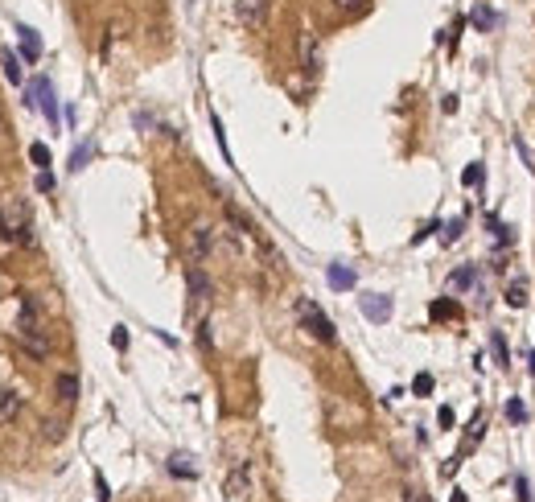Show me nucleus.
Masks as SVG:
<instances>
[{"instance_id": "1", "label": "nucleus", "mask_w": 535, "mask_h": 502, "mask_svg": "<svg viewBox=\"0 0 535 502\" xmlns=\"http://www.w3.org/2000/svg\"><path fill=\"white\" fill-rule=\"evenodd\" d=\"M12 330H16V342H21L33 358H45V350H49L45 309H41V301H37L33 293H16V321H12Z\"/></svg>"}, {"instance_id": "2", "label": "nucleus", "mask_w": 535, "mask_h": 502, "mask_svg": "<svg viewBox=\"0 0 535 502\" xmlns=\"http://www.w3.org/2000/svg\"><path fill=\"white\" fill-rule=\"evenodd\" d=\"M0 239H4V243H12V247H33V243H37L29 202H21V198L0 202Z\"/></svg>"}, {"instance_id": "3", "label": "nucleus", "mask_w": 535, "mask_h": 502, "mask_svg": "<svg viewBox=\"0 0 535 502\" xmlns=\"http://www.w3.org/2000/svg\"><path fill=\"white\" fill-rule=\"evenodd\" d=\"M301 326H305V334L309 338H317L321 346H334L338 342V330H334V321L313 305V301H301Z\"/></svg>"}, {"instance_id": "4", "label": "nucleus", "mask_w": 535, "mask_h": 502, "mask_svg": "<svg viewBox=\"0 0 535 502\" xmlns=\"http://www.w3.org/2000/svg\"><path fill=\"white\" fill-rule=\"evenodd\" d=\"M185 239H190V260H194V264H202V260L218 247V231H214L206 218H194L190 231H185Z\"/></svg>"}, {"instance_id": "5", "label": "nucleus", "mask_w": 535, "mask_h": 502, "mask_svg": "<svg viewBox=\"0 0 535 502\" xmlns=\"http://www.w3.org/2000/svg\"><path fill=\"white\" fill-rule=\"evenodd\" d=\"M358 309H363V317L375 321V326L391 321V313H396V305H391L387 293H363V297H358Z\"/></svg>"}, {"instance_id": "6", "label": "nucleus", "mask_w": 535, "mask_h": 502, "mask_svg": "<svg viewBox=\"0 0 535 502\" xmlns=\"http://www.w3.org/2000/svg\"><path fill=\"white\" fill-rule=\"evenodd\" d=\"M185 288H190V305H206V301L214 297V284H210V276L202 272V264H190V268H185Z\"/></svg>"}, {"instance_id": "7", "label": "nucleus", "mask_w": 535, "mask_h": 502, "mask_svg": "<svg viewBox=\"0 0 535 502\" xmlns=\"http://www.w3.org/2000/svg\"><path fill=\"white\" fill-rule=\"evenodd\" d=\"M29 103H37V107L45 111V119H49V124H58V99H54L49 78H33V82H29Z\"/></svg>"}, {"instance_id": "8", "label": "nucleus", "mask_w": 535, "mask_h": 502, "mask_svg": "<svg viewBox=\"0 0 535 502\" xmlns=\"http://www.w3.org/2000/svg\"><path fill=\"white\" fill-rule=\"evenodd\" d=\"M268 8H272V0H239V4H235V16H239L247 29H264Z\"/></svg>"}, {"instance_id": "9", "label": "nucleus", "mask_w": 535, "mask_h": 502, "mask_svg": "<svg viewBox=\"0 0 535 502\" xmlns=\"http://www.w3.org/2000/svg\"><path fill=\"white\" fill-rule=\"evenodd\" d=\"M297 45H301V70L313 78V74L321 70V45H317V33H309V29H305Z\"/></svg>"}, {"instance_id": "10", "label": "nucleus", "mask_w": 535, "mask_h": 502, "mask_svg": "<svg viewBox=\"0 0 535 502\" xmlns=\"http://www.w3.org/2000/svg\"><path fill=\"white\" fill-rule=\"evenodd\" d=\"M326 280H330V288H334V293H350V288L358 284V276H354V268H346V264H330V272H326Z\"/></svg>"}, {"instance_id": "11", "label": "nucleus", "mask_w": 535, "mask_h": 502, "mask_svg": "<svg viewBox=\"0 0 535 502\" xmlns=\"http://www.w3.org/2000/svg\"><path fill=\"white\" fill-rule=\"evenodd\" d=\"M54 396H58L62 404H74V400H78V375L62 371V375L54 379Z\"/></svg>"}, {"instance_id": "12", "label": "nucleus", "mask_w": 535, "mask_h": 502, "mask_svg": "<svg viewBox=\"0 0 535 502\" xmlns=\"http://www.w3.org/2000/svg\"><path fill=\"white\" fill-rule=\"evenodd\" d=\"M16 37H21V54H25L29 62H37V58H41V41H37V29H29V25H16Z\"/></svg>"}, {"instance_id": "13", "label": "nucleus", "mask_w": 535, "mask_h": 502, "mask_svg": "<svg viewBox=\"0 0 535 502\" xmlns=\"http://www.w3.org/2000/svg\"><path fill=\"white\" fill-rule=\"evenodd\" d=\"M470 25H474V29H478V33H490V29H494V25H499V12H494V8H490V4H478V8H474V12H470Z\"/></svg>"}, {"instance_id": "14", "label": "nucleus", "mask_w": 535, "mask_h": 502, "mask_svg": "<svg viewBox=\"0 0 535 502\" xmlns=\"http://www.w3.org/2000/svg\"><path fill=\"white\" fill-rule=\"evenodd\" d=\"M527 293H532L527 276H515V280L507 284V305H511V309H523V305H527Z\"/></svg>"}, {"instance_id": "15", "label": "nucleus", "mask_w": 535, "mask_h": 502, "mask_svg": "<svg viewBox=\"0 0 535 502\" xmlns=\"http://www.w3.org/2000/svg\"><path fill=\"white\" fill-rule=\"evenodd\" d=\"M21 404H25L21 391H0V424H8V420L21 412Z\"/></svg>"}, {"instance_id": "16", "label": "nucleus", "mask_w": 535, "mask_h": 502, "mask_svg": "<svg viewBox=\"0 0 535 502\" xmlns=\"http://www.w3.org/2000/svg\"><path fill=\"white\" fill-rule=\"evenodd\" d=\"M0 66H4V78H8L12 87H21V58H16L12 49H4V54H0Z\"/></svg>"}, {"instance_id": "17", "label": "nucleus", "mask_w": 535, "mask_h": 502, "mask_svg": "<svg viewBox=\"0 0 535 502\" xmlns=\"http://www.w3.org/2000/svg\"><path fill=\"white\" fill-rule=\"evenodd\" d=\"M474 280H478V268H474V264H466V268H457V272L449 276V288H453V293H462V288H470Z\"/></svg>"}, {"instance_id": "18", "label": "nucleus", "mask_w": 535, "mask_h": 502, "mask_svg": "<svg viewBox=\"0 0 535 502\" xmlns=\"http://www.w3.org/2000/svg\"><path fill=\"white\" fill-rule=\"evenodd\" d=\"M429 317H433V321H445V317H462V305H457V301H433Z\"/></svg>"}, {"instance_id": "19", "label": "nucleus", "mask_w": 535, "mask_h": 502, "mask_svg": "<svg viewBox=\"0 0 535 502\" xmlns=\"http://www.w3.org/2000/svg\"><path fill=\"white\" fill-rule=\"evenodd\" d=\"M210 128H214V140H218V148H223V161L227 165H235V157H231V148H227V132H223V119L210 111Z\"/></svg>"}, {"instance_id": "20", "label": "nucleus", "mask_w": 535, "mask_h": 502, "mask_svg": "<svg viewBox=\"0 0 535 502\" xmlns=\"http://www.w3.org/2000/svg\"><path fill=\"white\" fill-rule=\"evenodd\" d=\"M91 157H95V144L87 140V144H78V148L70 152V169H74V173H78V169H87V161H91Z\"/></svg>"}, {"instance_id": "21", "label": "nucleus", "mask_w": 535, "mask_h": 502, "mask_svg": "<svg viewBox=\"0 0 535 502\" xmlns=\"http://www.w3.org/2000/svg\"><path fill=\"white\" fill-rule=\"evenodd\" d=\"M243 486H247V461H243V466H235V470H231V478H227V494H231V499H235V494H239V490H243Z\"/></svg>"}, {"instance_id": "22", "label": "nucleus", "mask_w": 535, "mask_h": 502, "mask_svg": "<svg viewBox=\"0 0 535 502\" xmlns=\"http://www.w3.org/2000/svg\"><path fill=\"white\" fill-rule=\"evenodd\" d=\"M330 4H334V8H338L342 16H363L371 0H330Z\"/></svg>"}, {"instance_id": "23", "label": "nucleus", "mask_w": 535, "mask_h": 502, "mask_svg": "<svg viewBox=\"0 0 535 502\" xmlns=\"http://www.w3.org/2000/svg\"><path fill=\"white\" fill-rule=\"evenodd\" d=\"M462 231H466V218H453V223H445L441 239H445V243H457V239H462Z\"/></svg>"}, {"instance_id": "24", "label": "nucleus", "mask_w": 535, "mask_h": 502, "mask_svg": "<svg viewBox=\"0 0 535 502\" xmlns=\"http://www.w3.org/2000/svg\"><path fill=\"white\" fill-rule=\"evenodd\" d=\"M507 420H511V424H527V408H523V400H511V404H507Z\"/></svg>"}, {"instance_id": "25", "label": "nucleus", "mask_w": 535, "mask_h": 502, "mask_svg": "<svg viewBox=\"0 0 535 502\" xmlns=\"http://www.w3.org/2000/svg\"><path fill=\"white\" fill-rule=\"evenodd\" d=\"M29 161H33L37 169H45V165H49V148H45V144H29Z\"/></svg>"}, {"instance_id": "26", "label": "nucleus", "mask_w": 535, "mask_h": 502, "mask_svg": "<svg viewBox=\"0 0 535 502\" xmlns=\"http://www.w3.org/2000/svg\"><path fill=\"white\" fill-rule=\"evenodd\" d=\"M490 346H494V358H499V367H511V354H507V342H503V334H494V338H490Z\"/></svg>"}, {"instance_id": "27", "label": "nucleus", "mask_w": 535, "mask_h": 502, "mask_svg": "<svg viewBox=\"0 0 535 502\" xmlns=\"http://www.w3.org/2000/svg\"><path fill=\"white\" fill-rule=\"evenodd\" d=\"M433 387H437V383H433V375H429V371L412 379V391H416V396H433Z\"/></svg>"}, {"instance_id": "28", "label": "nucleus", "mask_w": 535, "mask_h": 502, "mask_svg": "<svg viewBox=\"0 0 535 502\" xmlns=\"http://www.w3.org/2000/svg\"><path fill=\"white\" fill-rule=\"evenodd\" d=\"M185 461H190V457H169V470H173L177 478H194L198 470H194V466H185Z\"/></svg>"}, {"instance_id": "29", "label": "nucleus", "mask_w": 535, "mask_h": 502, "mask_svg": "<svg viewBox=\"0 0 535 502\" xmlns=\"http://www.w3.org/2000/svg\"><path fill=\"white\" fill-rule=\"evenodd\" d=\"M482 181V165H466V173H462V185H478Z\"/></svg>"}, {"instance_id": "30", "label": "nucleus", "mask_w": 535, "mask_h": 502, "mask_svg": "<svg viewBox=\"0 0 535 502\" xmlns=\"http://www.w3.org/2000/svg\"><path fill=\"white\" fill-rule=\"evenodd\" d=\"M95 499L111 502V490H107V478H103V474H95Z\"/></svg>"}, {"instance_id": "31", "label": "nucleus", "mask_w": 535, "mask_h": 502, "mask_svg": "<svg viewBox=\"0 0 535 502\" xmlns=\"http://www.w3.org/2000/svg\"><path fill=\"white\" fill-rule=\"evenodd\" d=\"M111 346H115V350H128V330H124V326L111 330Z\"/></svg>"}, {"instance_id": "32", "label": "nucleus", "mask_w": 535, "mask_h": 502, "mask_svg": "<svg viewBox=\"0 0 535 502\" xmlns=\"http://www.w3.org/2000/svg\"><path fill=\"white\" fill-rule=\"evenodd\" d=\"M37 190H41V194H49V190H54V173H49V169H41V173H37Z\"/></svg>"}, {"instance_id": "33", "label": "nucleus", "mask_w": 535, "mask_h": 502, "mask_svg": "<svg viewBox=\"0 0 535 502\" xmlns=\"http://www.w3.org/2000/svg\"><path fill=\"white\" fill-rule=\"evenodd\" d=\"M437 420H441V429H453V424H457V416H453V408H441V412H437Z\"/></svg>"}, {"instance_id": "34", "label": "nucleus", "mask_w": 535, "mask_h": 502, "mask_svg": "<svg viewBox=\"0 0 535 502\" xmlns=\"http://www.w3.org/2000/svg\"><path fill=\"white\" fill-rule=\"evenodd\" d=\"M515 490H519V502H532V490H527V478H523V474L515 478Z\"/></svg>"}, {"instance_id": "35", "label": "nucleus", "mask_w": 535, "mask_h": 502, "mask_svg": "<svg viewBox=\"0 0 535 502\" xmlns=\"http://www.w3.org/2000/svg\"><path fill=\"white\" fill-rule=\"evenodd\" d=\"M404 502H433L424 490H404Z\"/></svg>"}, {"instance_id": "36", "label": "nucleus", "mask_w": 535, "mask_h": 502, "mask_svg": "<svg viewBox=\"0 0 535 502\" xmlns=\"http://www.w3.org/2000/svg\"><path fill=\"white\" fill-rule=\"evenodd\" d=\"M441 111H449V115H453V111H457V95H445V99H441Z\"/></svg>"}, {"instance_id": "37", "label": "nucleus", "mask_w": 535, "mask_h": 502, "mask_svg": "<svg viewBox=\"0 0 535 502\" xmlns=\"http://www.w3.org/2000/svg\"><path fill=\"white\" fill-rule=\"evenodd\" d=\"M4 132H8V128H4V115H0V136H4Z\"/></svg>"}]
</instances>
